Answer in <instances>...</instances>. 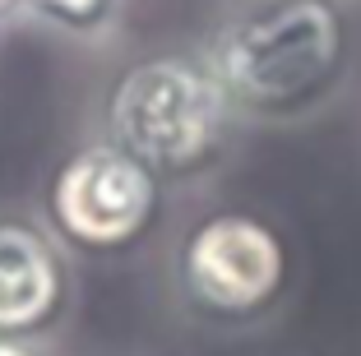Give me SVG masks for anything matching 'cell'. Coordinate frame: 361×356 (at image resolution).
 I'll use <instances>...</instances> for the list:
<instances>
[{
  "instance_id": "1",
  "label": "cell",
  "mask_w": 361,
  "mask_h": 356,
  "mask_svg": "<svg viewBox=\"0 0 361 356\" xmlns=\"http://www.w3.org/2000/svg\"><path fill=\"white\" fill-rule=\"evenodd\" d=\"M227 106L250 121H306L348 84L352 19L338 0H250L213 47Z\"/></svg>"
},
{
  "instance_id": "2",
  "label": "cell",
  "mask_w": 361,
  "mask_h": 356,
  "mask_svg": "<svg viewBox=\"0 0 361 356\" xmlns=\"http://www.w3.org/2000/svg\"><path fill=\"white\" fill-rule=\"evenodd\" d=\"M232 116L209 61L149 56L130 65L106 97V139L158 180H185L223 157Z\"/></svg>"
},
{
  "instance_id": "3",
  "label": "cell",
  "mask_w": 361,
  "mask_h": 356,
  "mask_svg": "<svg viewBox=\"0 0 361 356\" xmlns=\"http://www.w3.org/2000/svg\"><path fill=\"white\" fill-rule=\"evenodd\" d=\"M176 283L200 319L241 329L283 305L292 287V254L264 218L223 209L200 218L180 236Z\"/></svg>"
},
{
  "instance_id": "4",
  "label": "cell",
  "mask_w": 361,
  "mask_h": 356,
  "mask_svg": "<svg viewBox=\"0 0 361 356\" xmlns=\"http://www.w3.org/2000/svg\"><path fill=\"white\" fill-rule=\"evenodd\" d=\"M162 213V180L121 144L70 153L47 185V222L56 241L88 259H121L153 236Z\"/></svg>"
},
{
  "instance_id": "5",
  "label": "cell",
  "mask_w": 361,
  "mask_h": 356,
  "mask_svg": "<svg viewBox=\"0 0 361 356\" xmlns=\"http://www.w3.org/2000/svg\"><path fill=\"white\" fill-rule=\"evenodd\" d=\"M70 314V264L28 218H0V347H32Z\"/></svg>"
},
{
  "instance_id": "6",
  "label": "cell",
  "mask_w": 361,
  "mask_h": 356,
  "mask_svg": "<svg viewBox=\"0 0 361 356\" xmlns=\"http://www.w3.org/2000/svg\"><path fill=\"white\" fill-rule=\"evenodd\" d=\"M19 5H28L32 14H42L47 23L70 32H93L116 14V0H19Z\"/></svg>"
},
{
  "instance_id": "7",
  "label": "cell",
  "mask_w": 361,
  "mask_h": 356,
  "mask_svg": "<svg viewBox=\"0 0 361 356\" xmlns=\"http://www.w3.org/2000/svg\"><path fill=\"white\" fill-rule=\"evenodd\" d=\"M0 356H37L32 347H0Z\"/></svg>"
},
{
  "instance_id": "8",
  "label": "cell",
  "mask_w": 361,
  "mask_h": 356,
  "mask_svg": "<svg viewBox=\"0 0 361 356\" xmlns=\"http://www.w3.org/2000/svg\"><path fill=\"white\" fill-rule=\"evenodd\" d=\"M0 5H14V0H0Z\"/></svg>"
}]
</instances>
